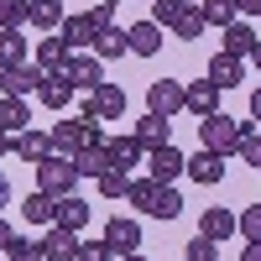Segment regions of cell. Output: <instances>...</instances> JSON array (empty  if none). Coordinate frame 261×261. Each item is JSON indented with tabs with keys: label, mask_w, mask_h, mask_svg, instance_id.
Listing matches in <instances>:
<instances>
[{
	"label": "cell",
	"mask_w": 261,
	"mask_h": 261,
	"mask_svg": "<svg viewBox=\"0 0 261 261\" xmlns=\"http://www.w3.org/2000/svg\"><path fill=\"white\" fill-rule=\"evenodd\" d=\"M63 58H68V42H63L58 32H42V42H37V68L53 73V68H63Z\"/></svg>",
	"instance_id": "7402d4cb"
},
{
	"label": "cell",
	"mask_w": 261,
	"mask_h": 261,
	"mask_svg": "<svg viewBox=\"0 0 261 261\" xmlns=\"http://www.w3.org/2000/svg\"><path fill=\"white\" fill-rule=\"evenodd\" d=\"M53 204H58V199H53V193H42V188H37V193H32V199H27V204H21V214H27V220H32V225H53Z\"/></svg>",
	"instance_id": "4dcf8cb0"
},
{
	"label": "cell",
	"mask_w": 261,
	"mask_h": 261,
	"mask_svg": "<svg viewBox=\"0 0 261 261\" xmlns=\"http://www.w3.org/2000/svg\"><path fill=\"white\" fill-rule=\"evenodd\" d=\"M235 235H246V241H261V204H251V209L235 214Z\"/></svg>",
	"instance_id": "d590c367"
},
{
	"label": "cell",
	"mask_w": 261,
	"mask_h": 261,
	"mask_svg": "<svg viewBox=\"0 0 261 261\" xmlns=\"http://www.w3.org/2000/svg\"><path fill=\"white\" fill-rule=\"evenodd\" d=\"M37 251H42V261H73V256H79V235L63 230V225H53V230L37 241Z\"/></svg>",
	"instance_id": "7c38bea8"
},
{
	"label": "cell",
	"mask_w": 261,
	"mask_h": 261,
	"mask_svg": "<svg viewBox=\"0 0 261 261\" xmlns=\"http://www.w3.org/2000/svg\"><path fill=\"white\" fill-rule=\"evenodd\" d=\"M251 63H256V73H261V37H256V47H251Z\"/></svg>",
	"instance_id": "c3c4849f"
},
{
	"label": "cell",
	"mask_w": 261,
	"mask_h": 261,
	"mask_svg": "<svg viewBox=\"0 0 261 261\" xmlns=\"http://www.w3.org/2000/svg\"><path fill=\"white\" fill-rule=\"evenodd\" d=\"M32 125V110H27V99H11V94H0V130L6 136H16V130H27Z\"/></svg>",
	"instance_id": "603a6c76"
},
{
	"label": "cell",
	"mask_w": 261,
	"mask_h": 261,
	"mask_svg": "<svg viewBox=\"0 0 261 261\" xmlns=\"http://www.w3.org/2000/svg\"><path fill=\"white\" fill-rule=\"evenodd\" d=\"M6 241H11V225H6V220H0V246H6Z\"/></svg>",
	"instance_id": "f907efd6"
},
{
	"label": "cell",
	"mask_w": 261,
	"mask_h": 261,
	"mask_svg": "<svg viewBox=\"0 0 261 261\" xmlns=\"http://www.w3.org/2000/svg\"><path fill=\"white\" fill-rule=\"evenodd\" d=\"M6 151H16V136H6V130H0V157H6Z\"/></svg>",
	"instance_id": "7dc6e473"
},
{
	"label": "cell",
	"mask_w": 261,
	"mask_h": 261,
	"mask_svg": "<svg viewBox=\"0 0 261 261\" xmlns=\"http://www.w3.org/2000/svg\"><path fill=\"white\" fill-rule=\"evenodd\" d=\"M73 167H79V178H99V172H110V167H115L110 141H105V136H99V141H89V146L73 157Z\"/></svg>",
	"instance_id": "9a60e30c"
},
{
	"label": "cell",
	"mask_w": 261,
	"mask_h": 261,
	"mask_svg": "<svg viewBox=\"0 0 261 261\" xmlns=\"http://www.w3.org/2000/svg\"><path fill=\"white\" fill-rule=\"evenodd\" d=\"M115 6H120V0H94V6H89V21H94L99 32H105V27H115Z\"/></svg>",
	"instance_id": "ab89813d"
},
{
	"label": "cell",
	"mask_w": 261,
	"mask_h": 261,
	"mask_svg": "<svg viewBox=\"0 0 261 261\" xmlns=\"http://www.w3.org/2000/svg\"><path fill=\"white\" fill-rule=\"evenodd\" d=\"M37 188L42 193H53V199H63V193H73L79 188V167H73V157H42L37 162Z\"/></svg>",
	"instance_id": "7a4b0ae2"
},
{
	"label": "cell",
	"mask_w": 261,
	"mask_h": 261,
	"mask_svg": "<svg viewBox=\"0 0 261 261\" xmlns=\"http://www.w3.org/2000/svg\"><path fill=\"white\" fill-rule=\"evenodd\" d=\"M110 157H115V167H125V172H130V167L146 157V151L136 146V136H115V141H110Z\"/></svg>",
	"instance_id": "1f68e13d"
},
{
	"label": "cell",
	"mask_w": 261,
	"mask_h": 261,
	"mask_svg": "<svg viewBox=\"0 0 261 261\" xmlns=\"http://www.w3.org/2000/svg\"><path fill=\"white\" fill-rule=\"evenodd\" d=\"M32 0H0V27H27Z\"/></svg>",
	"instance_id": "74e56055"
},
{
	"label": "cell",
	"mask_w": 261,
	"mask_h": 261,
	"mask_svg": "<svg viewBox=\"0 0 261 261\" xmlns=\"http://www.w3.org/2000/svg\"><path fill=\"white\" fill-rule=\"evenodd\" d=\"M0 251H6L11 261H37V256H42V251H37V241H27V235H16V230H11V241L0 246Z\"/></svg>",
	"instance_id": "8d00e7d4"
},
{
	"label": "cell",
	"mask_w": 261,
	"mask_h": 261,
	"mask_svg": "<svg viewBox=\"0 0 261 261\" xmlns=\"http://www.w3.org/2000/svg\"><path fill=\"white\" fill-rule=\"evenodd\" d=\"M204 79H209V84H220V89H235V84L246 79V63H241V58H230V53H214Z\"/></svg>",
	"instance_id": "44dd1931"
},
{
	"label": "cell",
	"mask_w": 261,
	"mask_h": 261,
	"mask_svg": "<svg viewBox=\"0 0 261 261\" xmlns=\"http://www.w3.org/2000/svg\"><path fill=\"white\" fill-rule=\"evenodd\" d=\"M251 47H256V32L246 27V21H241V16H235V21H230V27H225V53L246 63V58H251Z\"/></svg>",
	"instance_id": "cb8c5ba5"
},
{
	"label": "cell",
	"mask_w": 261,
	"mask_h": 261,
	"mask_svg": "<svg viewBox=\"0 0 261 261\" xmlns=\"http://www.w3.org/2000/svg\"><path fill=\"white\" fill-rule=\"evenodd\" d=\"M167 32L178 37V42H199V37L209 32V27H204V11L193 6V0H178V16L167 21Z\"/></svg>",
	"instance_id": "8fae6325"
},
{
	"label": "cell",
	"mask_w": 261,
	"mask_h": 261,
	"mask_svg": "<svg viewBox=\"0 0 261 261\" xmlns=\"http://www.w3.org/2000/svg\"><path fill=\"white\" fill-rule=\"evenodd\" d=\"M199 11H204V27H230L235 16V0H199Z\"/></svg>",
	"instance_id": "f546056e"
},
{
	"label": "cell",
	"mask_w": 261,
	"mask_h": 261,
	"mask_svg": "<svg viewBox=\"0 0 261 261\" xmlns=\"http://www.w3.org/2000/svg\"><path fill=\"white\" fill-rule=\"evenodd\" d=\"M16 157L21 162H42V157H53V130H42V125H27V130H16Z\"/></svg>",
	"instance_id": "30bf717a"
},
{
	"label": "cell",
	"mask_w": 261,
	"mask_h": 261,
	"mask_svg": "<svg viewBox=\"0 0 261 261\" xmlns=\"http://www.w3.org/2000/svg\"><path fill=\"white\" fill-rule=\"evenodd\" d=\"M183 172H188L193 183H204V188H209V183H220V178H225V157H214V151H193V157L183 162Z\"/></svg>",
	"instance_id": "d6986e66"
},
{
	"label": "cell",
	"mask_w": 261,
	"mask_h": 261,
	"mask_svg": "<svg viewBox=\"0 0 261 261\" xmlns=\"http://www.w3.org/2000/svg\"><path fill=\"white\" fill-rule=\"evenodd\" d=\"M146 214H157V220H178V214H183L178 188H172V183H157V199H151V209H146Z\"/></svg>",
	"instance_id": "f1b7e54d"
},
{
	"label": "cell",
	"mask_w": 261,
	"mask_h": 261,
	"mask_svg": "<svg viewBox=\"0 0 261 261\" xmlns=\"http://www.w3.org/2000/svg\"><path fill=\"white\" fill-rule=\"evenodd\" d=\"M63 73L73 79V89L89 94V89H99V84H105V63H99L94 53H68V58H63Z\"/></svg>",
	"instance_id": "8992f818"
},
{
	"label": "cell",
	"mask_w": 261,
	"mask_h": 261,
	"mask_svg": "<svg viewBox=\"0 0 261 261\" xmlns=\"http://www.w3.org/2000/svg\"><path fill=\"white\" fill-rule=\"evenodd\" d=\"M99 193H105V199H125V183H130V172L125 167H110V172H99Z\"/></svg>",
	"instance_id": "d6a6232c"
},
{
	"label": "cell",
	"mask_w": 261,
	"mask_h": 261,
	"mask_svg": "<svg viewBox=\"0 0 261 261\" xmlns=\"http://www.w3.org/2000/svg\"><path fill=\"white\" fill-rule=\"evenodd\" d=\"M183 162H188V157H183L172 141H167V146H151V151H146V178H151V183H172V178H183Z\"/></svg>",
	"instance_id": "52a82bcc"
},
{
	"label": "cell",
	"mask_w": 261,
	"mask_h": 261,
	"mask_svg": "<svg viewBox=\"0 0 261 261\" xmlns=\"http://www.w3.org/2000/svg\"><path fill=\"white\" fill-rule=\"evenodd\" d=\"M183 261H220V241H209V235H193L183 246Z\"/></svg>",
	"instance_id": "e575fe53"
},
{
	"label": "cell",
	"mask_w": 261,
	"mask_h": 261,
	"mask_svg": "<svg viewBox=\"0 0 261 261\" xmlns=\"http://www.w3.org/2000/svg\"><path fill=\"white\" fill-rule=\"evenodd\" d=\"M125 115V89L120 84H99L84 94V120H120Z\"/></svg>",
	"instance_id": "277c9868"
},
{
	"label": "cell",
	"mask_w": 261,
	"mask_h": 261,
	"mask_svg": "<svg viewBox=\"0 0 261 261\" xmlns=\"http://www.w3.org/2000/svg\"><path fill=\"white\" fill-rule=\"evenodd\" d=\"M37 84H42V68H37V63H11V68H0V94H11V99L37 94Z\"/></svg>",
	"instance_id": "ba28073f"
},
{
	"label": "cell",
	"mask_w": 261,
	"mask_h": 261,
	"mask_svg": "<svg viewBox=\"0 0 261 261\" xmlns=\"http://www.w3.org/2000/svg\"><path fill=\"white\" fill-rule=\"evenodd\" d=\"M73 261H115V251H110V241H79Z\"/></svg>",
	"instance_id": "f35d334b"
},
{
	"label": "cell",
	"mask_w": 261,
	"mask_h": 261,
	"mask_svg": "<svg viewBox=\"0 0 261 261\" xmlns=\"http://www.w3.org/2000/svg\"><path fill=\"white\" fill-rule=\"evenodd\" d=\"M130 136H136L141 151H151V146H167V141H172V125H167V115H151V110H146L136 125H130Z\"/></svg>",
	"instance_id": "4fadbf2b"
},
{
	"label": "cell",
	"mask_w": 261,
	"mask_h": 261,
	"mask_svg": "<svg viewBox=\"0 0 261 261\" xmlns=\"http://www.w3.org/2000/svg\"><path fill=\"white\" fill-rule=\"evenodd\" d=\"M89 214H94V209L84 204L79 193H63V199L53 204V225H63V230H73V235H79L84 225H89Z\"/></svg>",
	"instance_id": "2e32d148"
},
{
	"label": "cell",
	"mask_w": 261,
	"mask_h": 261,
	"mask_svg": "<svg viewBox=\"0 0 261 261\" xmlns=\"http://www.w3.org/2000/svg\"><path fill=\"white\" fill-rule=\"evenodd\" d=\"M115 261H146V256H141V251H125V256H115Z\"/></svg>",
	"instance_id": "681fc988"
},
{
	"label": "cell",
	"mask_w": 261,
	"mask_h": 261,
	"mask_svg": "<svg viewBox=\"0 0 261 261\" xmlns=\"http://www.w3.org/2000/svg\"><path fill=\"white\" fill-rule=\"evenodd\" d=\"M235 11L241 16H261V0H235Z\"/></svg>",
	"instance_id": "7bdbcfd3"
},
{
	"label": "cell",
	"mask_w": 261,
	"mask_h": 261,
	"mask_svg": "<svg viewBox=\"0 0 261 261\" xmlns=\"http://www.w3.org/2000/svg\"><path fill=\"white\" fill-rule=\"evenodd\" d=\"M241 157H246L251 167H261V136H256V130H246V141H241Z\"/></svg>",
	"instance_id": "60d3db41"
},
{
	"label": "cell",
	"mask_w": 261,
	"mask_h": 261,
	"mask_svg": "<svg viewBox=\"0 0 261 261\" xmlns=\"http://www.w3.org/2000/svg\"><path fill=\"white\" fill-rule=\"evenodd\" d=\"M125 42H130V53H136V58H151L167 37H162L157 21H136V27H125Z\"/></svg>",
	"instance_id": "ffe728a7"
},
{
	"label": "cell",
	"mask_w": 261,
	"mask_h": 261,
	"mask_svg": "<svg viewBox=\"0 0 261 261\" xmlns=\"http://www.w3.org/2000/svg\"><path fill=\"white\" fill-rule=\"evenodd\" d=\"M105 241H110V251H115V256L141 251V225H136V220H125V214H115V220L105 225Z\"/></svg>",
	"instance_id": "e0dca14e"
},
{
	"label": "cell",
	"mask_w": 261,
	"mask_h": 261,
	"mask_svg": "<svg viewBox=\"0 0 261 261\" xmlns=\"http://www.w3.org/2000/svg\"><path fill=\"white\" fill-rule=\"evenodd\" d=\"M130 53V42H125V27H105L99 37H94V58L99 63H110V58H125Z\"/></svg>",
	"instance_id": "484cf974"
},
{
	"label": "cell",
	"mask_w": 261,
	"mask_h": 261,
	"mask_svg": "<svg viewBox=\"0 0 261 261\" xmlns=\"http://www.w3.org/2000/svg\"><path fill=\"white\" fill-rule=\"evenodd\" d=\"M11 63H27V37H21V27H0V68H11Z\"/></svg>",
	"instance_id": "83f0119b"
},
{
	"label": "cell",
	"mask_w": 261,
	"mask_h": 261,
	"mask_svg": "<svg viewBox=\"0 0 261 261\" xmlns=\"http://www.w3.org/2000/svg\"><path fill=\"white\" fill-rule=\"evenodd\" d=\"M58 37L68 42V53H84V47H94V37H99V27L89 21V11H84V16H63V27H58Z\"/></svg>",
	"instance_id": "5bb4252c"
},
{
	"label": "cell",
	"mask_w": 261,
	"mask_h": 261,
	"mask_svg": "<svg viewBox=\"0 0 261 261\" xmlns=\"http://www.w3.org/2000/svg\"><path fill=\"white\" fill-rule=\"evenodd\" d=\"M251 120L261 125V84H256V89H251Z\"/></svg>",
	"instance_id": "ee69618b"
},
{
	"label": "cell",
	"mask_w": 261,
	"mask_h": 261,
	"mask_svg": "<svg viewBox=\"0 0 261 261\" xmlns=\"http://www.w3.org/2000/svg\"><path fill=\"white\" fill-rule=\"evenodd\" d=\"M37 94H42V105H47V110H68L73 105V79L63 73V68H53V73H42V84H37Z\"/></svg>",
	"instance_id": "9c48e42d"
},
{
	"label": "cell",
	"mask_w": 261,
	"mask_h": 261,
	"mask_svg": "<svg viewBox=\"0 0 261 261\" xmlns=\"http://www.w3.org/2000/svg\"><path fill=\"white\" fill-rule=\"evenodd\" d=\"M220 94H225L220 84H209V79H199V84H188V99H183V110L204 120V115H214V110H220Z\"/></svg>",
	"instance_id": "ac0fdd59"
},
{
	"label": "cell",
	"mask_w": 261,
	"mask_h": 261,
	"mask_svg": "<svg viewBox=\"0 0 261 261\" xmlns=\"http://www.w3.org/2000/svg\"><path fill=\"white\" fill-rule=\"evenodd\" d=\"M199 235H209V241H230V235H235V209H204Z\"/></svg>",
	"instance_id": "d4e9b609"
},
{
	"label": "cell",
	"mask_w": 261,
	"mask_h": 261,
	"mask_svg": "<svg viewBox=\"0 0 261 261\" xmlns=\"http://www.w3.org/2000/svg\"><path fill=\"white\" fill-rule=\"evenodd\" d=\"M11 204V183H6V172H0V209Z\"/></svg>",
	"instance_id": "bcb514c9"
},
{
	"label": "cell",
	"mask_w": 261,
	"mask_h": 261,
	"mask_svg": "<svg viewBox=\"0 0 261 261\" xmlns=\"http://www.w3.org/2000/svg\"><path fill=\"white\" fill-rule=\"evenodd\" d=\"M183 99H188V84H178V79H157V84L146 89V110L172 120V115L183 110Z\"/></svg>",
	"instance_id": "5b68a950"
},
{
	"label": "cell",
	"mask_w": 261,
	"mask_h": 261,
	"mask_svg": "<svg viewBox=\"0 0 261 261\" xmlns=\"http://www.w3.org/2000/svg\"><path fill=\"white\" fill-rule=\"evenodd\" d=\"M27 21H32L37 32H58V27H63V0H32Z\"/></svg>",
	"instance_id": "4316f807"
},
{
	"label": "cell",
	"mask_w": 261,
	"mask_h": 261,
	"mask_svg": "<svg viewBox=\"0 0 261 261\" xmlns=\"http://www.w3.org/2000/svg\"><path fill=\"white\" fill-rule=\"evenodd\" d=\"M172 16H178V0H151V21H157V27H167Z\"/></svg>",
	"instance_id": "b9f144b4"
},
{
	"label": "cell",
	"mask_w": 261,
	"mask_h": 261,
	"mask_svg": "<svg viewBox=\"0 0 261 261\" xmlns=\"http://www.w3.org/2000/svg\"><path fill=\"white\" fill-rule=\"evenodd\" d=\"M199 141H204V151H214V157H235V151H241V141H246V125L214 110V115L199 120Z\"/></svg>",
	"instance_id": "6da1fadb"
},
{
	"label": "cell",
	"mask_w": 261,
	"mask_h": 261,
	"mask_svg": "<svg viewBox=\"0 0 261 261\" xmlns=\"http://www.w3.org/2000/svg\"><path fill=\"white\" fill-rule=\"evenodd\" d=\"M125 199H130V209H151L157 183H151V178H130V183H125Z\"/></svg>",
	"instance_id": "836d02e7"
},
{
	"label": "cell",
	"mask_w": 261,
	"mask_h": 261,
	"mask_svg": "<svg viewBox=\"0 0 261 261\" xmlns=\"http://www.w3.org/2000/svg\"><path fill=\"white\" fill-rule=\"evenodd\" d=\"M241 261H261V241H246V251H241Z\"/></svg>",
	"instance_id": "f6af8a7d"
},
{
	"label": "cell",
	"mask_w": 261,
	"mask_h": 261,
	"mask_svg": "<svg viewBox=\"0 0 261 261\" xmlns=\"http://www.w3.org/2000/svg\"><path fill=\"white\" fill-rule=\"evenodd\" d=\"M89 141H99V125H94V120H84V115L58 120V125H53V151H58V157H79Z\"/></svg>",
	"instance_id": "3957f363"
}]
</instances>
